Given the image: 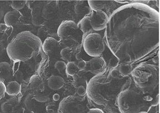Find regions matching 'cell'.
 Segmentation results:
<instances>
[{
  "instance_id": "603a6c76",
  "label": "cell",
  "mask_w": 160,
  "mask_h": 113,
  "mask_svg": "<svg viewBox=\"0 0 160 113\" xmlns=\"http://www.w3.org/2000/svg\"><path fill=\"white\" fill-rule=\"evenodd\" d=\"M77 93L80 97H85L86 95V88L83 86H79L77 89Z\"/></svg>"
},
{
  "instance_id": "7402d4cb",
  "label": "cell",
  "mask_w": 160,
  "mask_h": 113,
  "mask_svg": "<svg viewBox=\"0 0 160 113\" xmlns=\"http://www.w3.org/2000/svg\"><path fill=\"white\" fill-rule=\"evenodd\" d=\"M55 68L59 73H62L66 68V64L62 61H58L55 64Z\"/></svg>"
},
{
  "instance_id": "f546056e",
  "label": "cell",
  "mask_w": 160,
  "mask_h": 113,
  "mask_svg": "<svg viewBox=\"0 0 160 113\" xmlns=\"http://www.w3.org/2000/svg\"><path fill=\"white\" fill-rule=\"evenodd\" d=\"M53 98L54 100L55 101H58L60 99V96L58 94H55L53 96Z\"/></svg>"
},
{
  "instance_id": "1f68e13d",
  "label": "cell",
  "mask_w": 160,
  "mask_h": 113,
  "mask_svg": "<svg viewBox=\"0 0 160 113\" xmlns=\"http://www.w3.org/2000/svg\"><path fill=\"white\" fill-rule=\"evenodd\" d=\"M137 113H147V112H145V111H141V112H138Z\"/></svg>"
},
{
  "instance_id": "ba28073f",
  "label": "cell",
  "mask_w": 160,
  "mask_h": 113,
  "mask_svg": "<svg viewBox=\"0 0 160 113\" xmlns=\"http://www.w3.org/2000/svg\"><path fill=\"white\" fill-rule=\"evenodd\" d=\"M89 16L92 30L102 31L106 28L109 17L104 11L91 12V14Z\"/></svg>"
},
{
  "instance_id": "277c9868",
  "label": "cell",
  "mask_w": 160,
  "mask_h": 113,
  "mask_svg": "<svg viewBox=\"0 0 160 113\" xmlns=\"http://www.w3.org/2000/svg\"><path fill=\"white\" fill-rule=\"evenodd\" d=\"M117 105L121 113H137L142 107V104L137 93L126 89L118 95Z\"/></svg>"
},
{
  "instance_id": "d6986e66",
  "label": "cell",
  "mask_w": 160,
  "mask_h": 113,
  "mask_svg": "<svg viewBox=\"0 0 160 113\" xmlns=\"http://www.w3.org/2000/svg\"><path fill=\"white\" fill-rule=\"evenodd\" d=\"M119 73L122 76L127 77L128 76L130 73H132V67L131 64H120L119 67Z\"/></svg>"
},
{
  "instance_id": "4316f807",
  "label": "cell",
  "mask_w": 160,
  "mask_h": 113,
  "mask_svg": "<svg viewBox=\"0 0 160 113\" xmlns=\"http://www.w3.org/2000/svg\"><path fill=\"white\" fill-rule=\"evenodd\" d=\"M86 113H105L102 110L98 109V108H96V109H90L89 111H88Z\"/></svg>"
},
{
  "instance_id": "e0dca14e",
  "label": "cell",
  "mask_w": 160,
  "mask_h": 113,
  "mask_svg": "<svg viewBox=\"0 0 160 113\" xmlns=\"http://www.w3.org/2000/svg\"><path fill=\"white\" fill-rule=\"evenodd\" d=\"M111 1H88V3L89 5L90 9L94 12H98V11H103V9H106L109 7L110 3H111Z\"/></svg>"
},
{
  "instance_id": "d4e9b609",
  "label": "cell",
  "mask_w": 160,
  "mask_h": 113,
  "mask_svg": "<svg viewBox=\"0 0 160 113\" xmlns=\"http://www.w3.org/2000/svg\"><path fill=\"white\" fill-rule=\"evenodd\" d=\"M6 93V86L4 82L0 80V100L3 97Z\"/></svg>"
},
{
  "instance_id": "44dd1931",
  "label": "cell",
  "mask_w": 160,
  "mask_h": 113,
  "mask_svg": "<svg viewBox=\"0 0 160 113\" xmlns=\"http://www.w3.org/2000/svg\"><path fill=\"white\" fill-rule=\"evenodd\" d=\"M60 55L62 56V59H64L65 61H68L69 59H71V49L69 48H65L64 49H62L60 52Z\"/></svg>"
},
{
  "instance_id": "30bf717a",
  "label": "cell",
  "mask_w": 160,
  "mask_h": 113,
  "mask_svg": "<svg viewBox=\"0 0 160 113\" xmlns=\"http://www.w3.org/2000/svg\"><path fill=\"white\" fill-rule=\"evenodd\" d=\"M22 17L21 12L13 10L6 12L4 16V21L8 26H14L18 23Z\"/></svg>"
},
{
  "instance_id": "2e32d148",
  "label": "cell",
  "mask_w": 160,
  "mask_h": 113,
  "mask_svg": "<svg viewBox=\"0 0 160 113\" xmlns=\"http://www.w3.org/2000/svg\"><path fill=\"white\" fill-rule=\"evenodd\" d=\"M58 41L53 37H48L42 44V49L47 53H51L56 49L58 46Z\"/></svg>"
},
{
  "instance_id": "5bb4252c",
  "label": "cell",
  "mask_w": 160,
  "mask_h": 113,
  "mask_svg": "<svg viewBox=\"0 0 160 113\" xmlns=\"http://www.w3.org/2000/svg\"><path fill=\"white\" fill-rule=\"evenodd\" d=\"M21 91V86L19 83L16 81L10 82L6 86V93L11 96L18 95Z\"/></svg>"
},
{
  "instance_id": "ac0fdd59",
  "label": "cell",
  "mask_w": 160,
  "mask_h": 113,
  "mask_svg": "<svg viewBox=\"0 0 160 113\" xmlns=\"http://www.w3.org/2000/svg\"><path fill=\"white\" fill-rule=\"evenodd\" d=\"M77 64L75 62H68V64H66L65 73L69 77H73L76 73H77Z\"/></svg>"
},
{
  "instance_id": "5b68a950",
  "label": "cell",
  "mask_w": 160,
  "mask_h": 113,
  "mask_svg": "<svg viewBox=\"0 0 160 113\" xmlns=\"http://www.w3.org/2000/svg\"><path fill=\"white\" fill-rule=\"evenodd\" d=\"M83 33L73 21H65L59 26L58 35L62 40L72 41L73 48H78L83 39Z\"/></svg>"
},
{
  "instance_id": "4dcf8cb0",
  "label": "cell",
  "mask_w": 160,
  "mask_h": 113,
  "mask_svg": "<svg viewBox=\"0 0 160 113\" xmlns=\"http://www.w3.org/2000/svg\"><path fill=\"white\" fill-rule=\"evenodd\" d=\"M2 49L0 47V60L1 59V57H2Z\"/></svg>"
},
{
  "instance_id": "ffe728a7",
  "label": "cell",
  "mask_w": 160,
  "mask_h": 113,
  "mask_svg": "<svg viewBox=\"0 0 160 113\" xmlns=\"http://www.w3.org/2000/svg\"><path fill=\"white\" fill-rule=\"evenodd\" d=\"M25 5V1H14L11 3V6L14 10L19 11L23 9Z\"/></svg>"
},
{
  "instance_id": "7c38bea8",
  "label": "cell",
  "mask_w": 160,
  "mask_h": 113,
  "mask_svg": "<svg viewBox=\"0 0 160 113\" xmlns=\"http://www.w3.org/2000/svg\"><path fill=\"white\" fill-rule=\"evenodd\" d=\"M77 26L83 34H90V31H92V27L91 25V20L89 16H85L80 22L77 24Z\"/></svg>"
},
{
  "instance_id": "f1b7e54d",
  "label": "cell",
  "mask_w": 160,
  "mask_h": 113,
  "mask_svg": "<svg viewBox=\"0 0 160 113\" xmlns=\"http://www.w3.org/2000/svg\"><path fill=\"white\" fill-rule=\"evenodd\" d=\"M147 113H157L156 109L154 108V107H151V109L149 108V110H148Z\"/></svg>"
},
{
  "instance_id": "484cf974",
  "label": "cell",
  "mask_w": 160,
  "mask_h": 113,
  "mask_svg": "<svg viewBox=\"0 0 160 113\" xmlns=\"http://www.w3.org/2000/svg\"><path fill=\"white\" fill-rule=\"evenodd\" d=\"M119 71H118V69H117V68H113L110 73V77L112 78H114V79L117 78L118 76H119Z\"/></svg>"
},
{
  "instance_id": "9c48e42d",
  "label": "cell",
  "mask_w": 160,
  "mask_h": 113,
  "mask_svg": "<svg viewBox=\"0 0 160 113\" xmlns=\"http://www.w3.org/2000/svg\"><path fill=\"white\" fill-rule=\"evenodd\" d=\"M106 67V63L105 59L99 56L93 57L88 62L86 69L92 74L98 75L104 73Z\"/></svg>"
},
{
  "instance_id": "3957f363",
  "label": "cell",
  "mask_w": 160,
  "mask_h": 113,
  "mask_svg": "<svg viewBox=\"0 0 160 113\" xmlns=\"http://www.w3.org/2000/svg\"><path fill=\"white\" fill-rule=\"evenodd\" d=\"M111 77L103 74L96 75L89 82L86 88V94L94 104L104 106L114 99L117 91L111 85Z\"/></svg>"
},
{
  "instance_id": "7a4b0ae2",
  "label": "cell",
  "mask_w": 160,
  "mask_h": 113,
  "mask_svg": "<svg viewBox=\"0 0 160 113\" xmlns=\"http://www.w3.org/2000/svg\"><path fill=\"white\" fill-rule=\"evenodd\" d=\"M42 49L40 39L30 31L18 34L7 46V53L14 61H28L39 54Z\"/></svg>"
},
{
  "instance_id": "8992f818",
  "label": "cell",
  "mask_w": 160,
  "mask_h": 113,
  "mask_svg": "<svg viewBox=\"0 0 160 113\" xmlns=\"http://www.w3.org/2000/svg\"><path fill=\"white\" fill-rule=\"evenodd\" d=\"M83 46L88 55L92 57H99L105 50V41L100 34L91 32L84 37Z\"/></svg>"
},
{
  "instance_id": "cb8c5ba5",
  "label": "cell",
  "mask_w": 160,
  "mask_h": 113,
  "mask_svg": "<svg viewBox=\"0 0 160 113\" xmlns=\"http://www.w3.org/2000/svg\"><path fill=\"white\" fill-rule=\"evenodd\" d=\"M87 63H88V62L85 61L82 59L79 61L77 64L78 69H79L80 70H86V67H87Z\"/></svg>"
},
{
  "instance_id": "4fadbf2b",
  "label": "cell",
  "mask_w": 160,
  "mask_h": 113,
  "mask_svg": "<svg viewBox=\"0 0 160 113\" xmlns=\"http://www.w3.org/2000/svg\"><path fill=\"white\" fill-rule=\"evenodd\" d=\"M30 86L34 91L40 92L43 91L44 85L41 77L38 75H34L31 77L30 80Z\"/></svg>"
},
{
  "instance_id": "9a60e30c",
  "label": "cell",
  "mask_w": 160,
  "mask_h": 113,
  "mask_svg": "<svg viewBox=\"0 0 160 113\" xmlns=\"http://www.w3.org/2000/svg\"><path fill=\"white\" fill-rule=\"evenodd\" d=\"M12 70L11 66L6 62H0V80L4 82L9 78Z\"/></svg>"
},
{
  "instance_id": "6da1fadb",
  "label": "cell",
  "mask_w": 160,
  "mask_h": 113,
  "mask_svg": "<svg viewBox=\"0 0 160 113\" xmlns=\"http://www.w3.org/2000/svg\"><path fill=\"white\" fill-rule=\"evenodd\" d=\"M160 13L147 4L132 1L111 14L106 42L120 64L138 61L160 45Z\"/></svg>"
},
{
  "instance_id": "52a82bcc",
  "label": "cell",
  "mask_w": 160,
  "mask_h": 113,
  "mask_svg": "<svg viewBox=\"0 0 160 113\" xmlns=\"http://www.w3.org/2000/svg\"><path fill=\"white\" fill-rule=\"evenodd\" d=\"M87 106L79 97L69 96L62 100L59 104V113H84Z\"/></svg>"
},
{
  "instance_id": "83f0119b",
  "label": "cell",
  "mask_w": 160,
  "mask_h": 113,
  "mask_svg": "<svg viewBox=\"0 0 160 113\" xmlns=\"http://www.w3.org/2000/svg\"><path fill=\"white\" fill-rule=\"evenodd\" d=\"M4 15V10L3 7L0 4V21L3 18Z\"/></svg>"
},
{
  "instance_id": "8fae6325",
  "label": "cell",
  "mask_w": 160,
  "mask_h": 113,
  "mask_svg": "<svg viewBox=\"0 0 160 113\" xmlns=\"http://www.w3.org/2000/svg\"><path fill=\"white\" fill-rule=\"evenodd\" d=\"M64 84V79L62 77L58 75H52L48 80V87L53 91L60 89Z\"/></svg>"
}]
</instances>
